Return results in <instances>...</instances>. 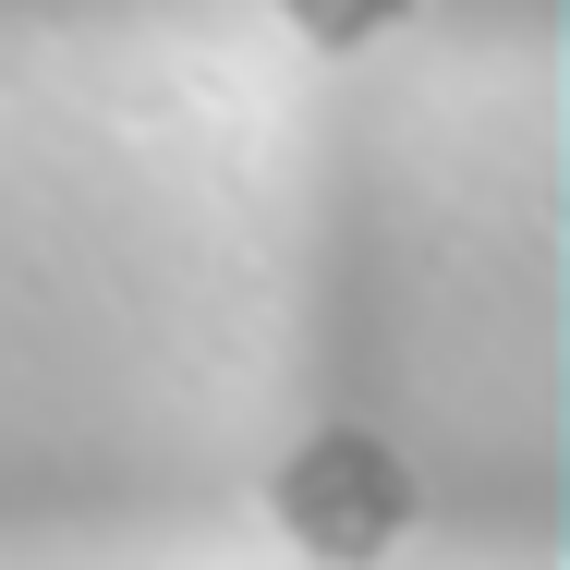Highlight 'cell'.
Here are the masks:
<instances>
[{"instance_id":"obj_1","label":"cell","mask_w":570,"mask_h":570,"mask_svg":"<svg viewBox=\"0 0 570 570\" xmlns=\"http://www.w3.org/2000/svg\"><path fill=\"white\" fill-rule=\"evenodd\" d=\"M279 522L316 547V559H389L401 534H413V473L389 438H364V425H328V438H304V450L279 461Z\"/></svg>"},{"instance_id":"obj_2","label":"cell","mask_w":570,"mask_h":570,"mask_svg":"<svg viewBox=\"0 0 570 570\" xmlns=\"http://www.w3.org/2000/svg\"><path fill=\"white\" fill-rule=\"evenodd\" d=\"M279 12H292L316 49H352V37H376V24H401L413 0H279Z\"/></svg>"}]
</instances>
